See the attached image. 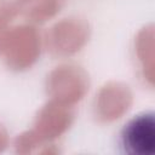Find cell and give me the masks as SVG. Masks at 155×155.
Masks as SVG:
<instances>
[{
	"mask_svg": "<svg viewBox=\"0 0 155 155\" xmlns=\"http://www.w3.org/2000/svg\"><path fill=\"white\" fill-rule=\"evenodd\" d=\"M40 51V33L33 24L11 25L2 41L0 57L11 70L23 71L36 63Z\"/></svg>",
	"mask_w": 155,
	"mask_h": 155,
	"instance_id": "6da1fadb",
	"label": "cell"
},
{
	"mask_svg": "<svg viewBox=\"0 0 155 155\" xmlns=\"http://www.w3.org/2000/svg\"><path fill=\"white\" fill-rule=\"evenodd\" d=\"M45 87L50 99L74 107L88 92L90 78L82 67L64 63L47 74Z\"/></svg>",
	"mask_w": 155,
	"mask_h": 155,
	"instance_id": "7a4b0ae2",
	"label": "cell"
},
{
	"mask_svg": "<svg viewBox=\"0 0 155 155\" xmlns=\"http://www.w3.org/2000/svg\"><path fill=\"white\" fill-rule=\"evenodd\" d=\"M91 35L88 22L79 16H70L56 22L45 35V46L54 57H69L80 52Z\"/></svg>",
	"mask_w": 155,
	"mask_h": 155,
	"instance_id": "3957f363",
	"label": "cell"
},
{
	"mask_svg": "<svg viewBox=\"0 0 155 155\" xmlns=\"http://www.w3.org/2000/svg\"><path fill=\"white\" fill-rule=\"evenodd\" d=\"M133 93L122 81H108L101 86L93 101V114L99 122L110 124L121 119L132 107Z\"/></svg>",
	"mask_w": 155,
	"mask_h": 155,
	"instance_id": "277c9868",
	"label": "cell"
},
{
	"mask_svg": "<svg viewBox=\"0 0 155 155\" xmlns=\"http://www.w3.org/2000/svg\"><path fill=\"white\" fill-rule=\"evenodd\" d=\"M121 145L130 155H154L155 116L153 111L140 113L124 126Z\"/></svg>",
	"mask_w": 155,
	"mask_h": 155,
	"instance_id": "5b68a950",
	"label": "cell"
},
{
	"mask_svg": "<svg viewBox=\"0 0 155 155\" xmlns=\"http://www.w3.org/2000/svg\"><path fill=\"white\" fill-rule=\"evenodd\" d=\"M74 107L50 99L36 113L33 130L45 140L53 142L64 134L74 121Z\"/></svg>",
	"mask_w": 155,
	"mask_h": 155,
	"instance_id": "8992f818",
	"label": "cell"
},
{
	"mask_svg": "<svg viewBox=\"0 0 155 155\" xmlns=\"http://www.w3.org/2000/svg\"><path fill=\"white\" fill-rule=\"evenodd\" d=\"M134 53L144 80L154 85V25L143 27L134 38Z\"/></svg>",
	"mask_w": 155,
	"mask_h": 155,
	"instance_id": "52a82bcc",
	"label": "cell"
},
{
	"mask_svg": "<svg viewBox=\"0 0 155 155\" xmlns=\"http://www.w3.org/2000/svg\"><path fill=\"white\" fill-rule=\"evenodd\" d=\"M17 16L31 23H44L56 16L59 10V0H13Z\"/></svg>",
	"mask_w": 155,
	"mask_h": 155,
	"instance_id": "ba28073f",
	"label": "cell"
},
{
	"mask_svg": "<svg viewBox=\"0 0 155 155\" xmlns=\"http://www.w3.org/2000/svg\"><path fill=\"white\" fill-rule=\"evenodd\" d=\"M54 145L56 144H53V142L42 139L33 128L19 133L15 139V150L21 155H28L33 153L57 154L59 150Z\"/></svg>",
	"mask_w": 155,
	"mask_h": 155,
	"instance_id": "9c48e42d",
	"label": "cell"
},
{
	"mask_svg": "<svg viewBox=\"0 0 155 155\" xmlns=\"http://www.w3.org/2000/svg\"><path fill=\"white\" fill-rule=\"evenodd\" d=\"M8 145V132L6 127L0 122V153L5 151Z\"/></svg>",
	"mask_w": 155,
	"mask_h": 155,
	"instance_id": "30bf717a",
	"label": "cell"
},
{
	"mask_svg": "<svg viewBox=\"0 0 155 155\" xmlns=\"http://www.w3.org/2000/svg\"><path fill=\"white\" fill-rule=\"evenodd\" d=\"M10 1H11V0H0V11H1V10L10 2Z\"/></svg>",
	"mask_w": 155,
	"mask_h": 155,
	"instance_id": "8fae6325",
	"label": "cell"
}]
</instances>
